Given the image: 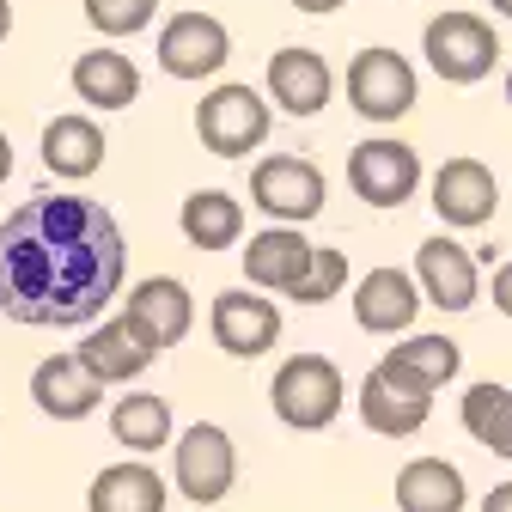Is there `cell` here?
I'll list each match as a JSON object with an SVG mask.
<instances>
[{
	"label": "cell",
	"mask_w": 512,
	"mask_h": 512,
	"mask_svg": "<svg viewBox=\"0 0 512 512\" xmlns=\"http://www.w3.org/2000/svg\"><path fill=\"white\" fill-rule=\"evenodd\" d=\"M500 208V183L482 159H445L433 177V214L445 226H488Z\"/></svg>",
	"instance_id": "obj_13"
},
{
	"label": "cell",
	"mask_w": 512,
	"mask_h": 512,
	"mask_svg": "<svg viewBox=\"0 0 512 512\" xmlns=\"http://www.w3.org/2000/svg\"><path fill=\"white\" fill-rule=\"evenodd\" d=\"M238 232H244V208L226 189H196L183 202V238L196 250H226V244H238Z\"/></svg>",
	"instance_id": "obj_25"
},
{
	"label": "cell",
	"mask_w": 512,
	"mask_h": 512,
	"mask_svg": "<svg viewBox=\"0 0 512 512\" xmlns=\"http://www.w3.org/2000/svg\"><path fill=\"white\" fill-rule=\"evenodd\" d=\"M98 397H104V384L86 372L80 354H49V360H37V372H31V403H37L49 421H86V415L98 409Z\"/></svg>",
	"instance_id": "obj_15"
},
{
	"label": "cell",
	"mask_w": 512,
	"mask_h": 512,
	"mask_svg": "<svg viewBox=\"0 0 512 512\" xmlns=\"http://www.w3.org/2000/svg\"><path fill=\"white\" fill-rule=\"evenodd\" d=\"M342 287H348V256H342V250H317V256H311V275L293 287V299H299V305H324V299H336Z\"/></svg>",
	"instance_id": "obj_29"
},
{
	"label": "cell",
	"mask_w": 512,
	"mask_h": 512,
	"mask_svg": "<svg viewBox=\"0 0 512 512\" xmlns=\"http://www.w3.org/2000/svg\"><path fill=\"white\" fill-rule=\"evenodd\" d=\"M122 324L135 330L153 354H165V348H177L189 336V324H196V299H189V287L171 281V275H147L135 293L122 299Z\"/></svg>",
	"instance_id": "obj_10"
},
{
	"label": "cell",
	"mask_w": 512,
	"mask_h": 512,
	"mask_svg": "<svg viewBox=\"0 0 512 512\" xmlns=\"http://www.w3.org/2000/svg\"><path fill=\"white\" fill-rule=\"evenodd\" d=\"M506 104H512V74H506Z\"/></svg>",
	"instance_id": "obj_36"
},
{
	"label": "cell",
	"mask_w": 512,
	"mask_h": 512,
	"mask_svg": "<svg viewBox=\"0 0 512 512\" xmlns=\"http://www.w3.org/2000/svg\"><path fill=\"white\" fill-rule=\"evenodd\" d=\"M7 177H13V141L0 135V183H7Z\"/></svg>",
	"instance_id": "obj_33"
},
{
	"label": "cell",
	"mask_w": 512,
	"mask_h": 512,
	"mask_svg": "<svg viewBox=\"0 0 512 512\" xmlns=\"http://www.w3.org/2000/svg\"><path fill=\"white\" fill-rule=\"evenodd\" d=\"M311 244H305V232L299 226H263L250 238V250H244V275H250V287H269V293H287L293 299V287L311 275Z\"/></svg>",
	"instance_id": "obj_17"
},
{
	"label": "cell",
	"mask_w": 512,
	"mask_h": 512,
	"mask_svg": "<svg viewBox=\"0 0 512 512\" xmlns=\"http://www.w3.org/2000/svg\"><path fill=\"white\" fill-rule=\"evenodd\" d=\"M86 512H165V482L147 464H110L92 476Z\"/></svg>",
	"instance_id": "obj_23"
},
{
	"label": "cell",
	"mask_w": 512,
	"mask_h": 512,
	"mask_svg": "<svg viewBox=\"0 0 512 512\" xmlns=\"http://www.w3.org/2000/svg\"><path fill=\"white\" fill-rule=\"evenodd\" d=\"M415 281L439 311H470L482 299V275H476V256L452 238H427L415 250Z\"/></svg>",
	"instance_id": "obj_14"
},
{
	"label": "cell",
	"mask_w": 512,
	"mask_h": 512,
	"mask_svg": "<svg viewBox=\"0 0 512 512\" xmlns=\"http://www.w3.org/2000/svg\"><path fill=\"white\" fill-rule=\"evenodd\" d=\"M269 104L256 98L250 86H214L196 110V135L214 159H244L250 147H263L269 141Z\"/></svg>",
	"instance_id": "obj_6"
},
{
	"label": "cell",
	"mask_w": 512,
	"mask_h": 512,
	"mask_svg": "<svg viewBox=\"0 0 512 512\" xmlns=\"http://www.w3.org/2000/svg\"><path fill=\"white\" fill-rule=\"evenodd\" d=\"M226 55H232V37L208 13H177L159 31V68L171 80H214L226 68Z\"/></svg>",
	"instance_id": "obj_11"
},
{
	"label": "cell",
	"mask_w": 512,
	"mask_h": 512,
	"mask_svg": "<svg viewBox=\"0 0 512 512\" xmlns=\"http://www.w3.org/2000/svg\"><path fill=\"white\" fill-rule=\"evenodd\" d=\"M391 354H397V360H403L421 384H427V391H445V384L458 378V360H464L452 336H403Z\"/></svg>",
	"instance_id": "obj_27"
},
{
	"label": "cell",
	"mask_w": 512,
	"mask_h": 512,
	"mask_svg": "<svg viewBox=\"0 0 512 512\" xmlns=\"http://www.w3.org/2000/svg\"><path fill=\"white\" fill-rule=\"evenodd\" d=\"M269 403L299 433L330 427L342 415V372H336V360H324V354H293V360H281V372L269 384Z\"/></svg>",
	"instance_id": "obj_3"
},
{
	"label": "cell",
	"mask_w": 512,
	"mask_h": 512,
	"mask_svg": "<svg viewBox=\"0 0 512 512\" xmlns=\"http://www.w3.org/2000/svg\"><path fill=\"white\" fill-rule=\"evenodd\" d=\"M482 512H512V482H500V488H488V500H482Z\"/></svg>",
	"instance_id": "obj_31"
},
{
	"label": "cell",
	"mask_w": 512,
	"mask_h": 512,
	"mask_svg": "<svg viewBox=\"0 0 512 512\" xmlns=\"http://www.w3.org/2000/svg\"><path fill=\"white\" fill-rule=\"evenodd\" d=\"M494 311H506V317H512V263H506V269H494Z\"/></svg>",
	"instance_id": "obj_30"
},
{
	"label": "cell",
	"mask_w": 512,
	"mask_h": 512,
	"mask_svg": "<svg viewBox=\"0 0 512 512\" xmlns=\"http://www.w3.org/2000/svg\"><path fill=\"white\" fill-rule=\"evenodd\" d=\"M7 31H13V7L0 0V43H7Z\"/></svg>",
	"instance_id": "obj_34"
},
{
	"label": "cell",
	"mask_w": 512,
	"mask_h": 512,
	"mask_svg": "<svg viewBox=\"0 0 512 512\" xmlns=\"http://www.w3.org/2000/svg\"><path fill=\"white\" fill-rule=\"evenodd\" d=\"M269 98L293 116H317L330 98H336V80H330V61L317 49H275L269 55Z\"/></svg>",
	"instance_id": "obj_18"
},
{
	"label": "cell",
	"mask_w": 512,
	"mask_h": 512,
	"mask_svg": "<svg viewBox=\"0 0 512 512\" xmlns=\"http://www.w3.org/2000/svg\"><path fill=\"white\" fill-rule=\"evenodd\" d=\"M128 250L92 196H43L19 202L0 226V311L25 330H68L104 317L122 293Z\"/></svg>",
	"instance_id": "obj_1"
},
{
	"label": "cell",
	"mask_w": 512,
	"mask_h": 512,
	"mask_svg": "<svg viewBox=\"0 0 512 512\" xmlns=\"http://www.w3.org/2000/svg\"><path fill=\"white\" fill-rule=\"evenodd\" d=\"M415 98H421L415 68H409L397 49H360L348 61V104L366 122H397V116L415 110Z\"/></svg>",
	"instance_id": "obj_8"
},
{
	"label": "cell",
	"mask_w": 512,
	"mask_h": 512,
	"mask_svg": "<svg viewBox=\"0 0 512 512\" xmlns=\"http://www.w3.org/2000/svg\"><path fill=\"white\" fill-rule=\"evenodd\" d=\"M415 311H421V281L403 269H372L354 287V324L372 336H409Z\"/></svg>",
	"instance_id": "obj_16"
},
{
	"label": "cell",
	"mask_w": 512,
	"mask_h": 512,
	"mask_svg": "<svg viewBox=\"0 0 512 512\" xmlns=\"http://www.w3.org/2000/svg\"><path fill=\"white\" fill-rule=\"evenodd\" d=\"M208 330H214V342H220L226 354L256 360V354H269V348L281 342V311H275V299H263V293L232 287V293L214 299Z\"/></svg>",
	"instance_id": "obj_12"
},
{
	"label": "cell",
	"mask_w": 512,
	"mask_h": 512,
	"mask_svg": "<svg viewBox=\"0 0 512 512\" xmlns=\"http://www.w3.org/2000/svg\"><path fill=\"white\" fill-rule=\"evenodd\" d=\"M421 49H427V68L452 86H476L494 74L500 61V31L482 19V13H439L427 31H421Z\"/></svg>",
	"instance_id": "obj_2"
},
{
	"label": "cell",
	"mask_w": 512,
	"mask_h": 512,
	"mask_svg": "<svg viewBox=\"0 0 512 512\" xmlns=\"http://www.w3.org/2000/svg\"><path fill=\"white\" fill-rule=\"evenodd\" d=\"M43 165L49 177H92L104 165V128L92 116H55L43 128Z\"/></svg>",
	"instance_id": "obj_21"
},
{
	"label": "cell",
	"mask_w": 512,
	"mask_h": 512,
	"mask_svg": "<svg viewBox=\"0 0 512 512\" xmlns=\"http://www.w3.org/2000/svg\"><path fill=\"white\" fill-rule=\"evenodd\" d=\"M458 415H464V427H470L476 445L512 458V384H494V378L488 384H470L464 403H458Z\"/></svg>",
	"instance_id": "obj_24"
},
{
	"label": "cell",
	"mask_w": 512,
	"mask_h": 512,
	"mask_svg": "<svg viewBox=\"0 0 512 512\" xmlns=\"http://www.w3.org/2000/svg\"><path fill=\"white\" fill-rule=\"evenodd\" d=\"M299 13H336V7H348V0H293Z\"/></svg>",
	"instance_id": "obj_32"
},
{
	"label": "cell",
	"mask_w": 512,
	"mask_h": 512,
	"mask_svg": "<svg viewBox=\"0 0 512 512\" xmlns=\"http://www.w3.org/2000/svg\"><path fill=\"white\" fill-rule=\"evenodd\" d=\"M494 13H500V19H512V0H494Z\"/></svg>",
	"instance_id": "obj_35"
},
{
	"label": "cell",
	"mask_w": 512,
	"mask_h": 512,
	"mask_svg": "<svg viewBox=\"0 0 512 512\" xmlns=\"http://www.w3.org/2000/svg\"><path fill=\"white\" fill-rule=\"evenodd\" d=\"M433 415V391L397 360V354H384L372 372H366V384H360V421L372 427V433H384V439H403V433H415L421 421Z\"/></svg>",
	"instance_id": "obj_4"
},
{
	"label": "cell",
	"mask_w": 512,
	"mask_h": 512,
	"mask_svg": "<svg viewBox=\"0 0 512 512\" xmlns=\"http://www.w3.org/2000/svg\"><path fill=\"white\" fill-rule=\"evenodd\" d=\"M74 354L86 360V372H92L98 384H128V378H141L147 360H153V348H147L135 330H128L122 317H116V324H98Z\"/></svg>",
	"instance_id": "obj_20"
},
{
	"label": "cell",
	"mask_w": 512,
	"mask_h": 512,
	"mask_svg": "<svg viewBox=\"0 0 512 512\" xmlns=\"http://www.w3.org/2000/svg\"><path fill=\"white\" fill-rule=\"evenodd\" d=\"M250 202L281 226H305L324 214V171L299 153H269L250 171Z\"/></svg>",
	"instance_id": "obj_5"
},
{
	"label": "cell",
	"mask_w": 512,
	"mask_h": 512,
	"mask_svg": "<svg viewBox=\"0 0 512 512\" xmlns=\"http://www.w3.org/2000/svg\"><path fill=\"white\" fill-rule=\"evenodd\" d=\"M464 470L445 458H415L397 476V506L403 512H464Z\"/></svg>",
	"instance_id": "obj_22"
},
{
	"label": "cell",
	"mask_w": 512,
	"mask_h": 512,
	"mask_svg": "<svg viewBox=\"0 0 512 512\" xmlns=\"http://www.w3.org/2000/svg\"><path fill=\"white\" fill-rule=\"evenodd\" d=\"M177 488L183 500H196V506H214L232 494L238 482V452H232V433L214 427V421H196L183 439H177Z\"/></svg>",
	"instance_id": "obj_9"
},
{
	"label": "cell",
	"mask_w": 512,
	"mask_h": 512,
	"mask_svg": "<svg viewBox=\"0 0 512 512\" xmlns=\"http://www.w3.org/2000/svg\"><path fill=\"white\" fill-rule=\"evenodd\" d=\"M110 433H116V445H128V452H159V445L171 439V403L153 397V391L122 397L110 409Z\"/></svg>",
	"instance_id": "obj_26"
},
{
	"label": "cell",
	"mask_w": 512,
	"mask_h": 512,
	"mask_svg": "<svg viewBox=\"0 0 512 512\" xmlns=\"http://www.w3.org/2000/svg\"><path fill=\"white\" fill-rule=\"evenodd\" d=\"M74 92L92 110H128V104L141 98V68L122 49H86L74 61Z\"/></svg>",
	"instance_id": "obj_19"
},
{
	"label": "cell",
	"mask_w": 512,
	"mask_h": 512,
	"mask_svg": "<svg viewBox=\"0 0 512 512\" xmlns=\"http://www.w3.org/2000/svg\"><path fill=\"white\" fill-rule=\"evenodd\" d=\"M153 7L159 0H86V19L104 37H135V31L153 25Z\"/></svg>",
	"instance_id": "obj_28"
},
{
	"label": "cell",
	"mask_w": 512,
	"mask_h": 512,
	"mask_svg": "<svg viewBox=\"0 0 512 512\" xmlns=\"http://www.w3.org/2000/svg\"><path fill=\"white\" fill-rule=\"evenodd\" d=\"M348 189L366 202V208H403L415 189H421V159L409 141H391V135H372L348 153Z\"/></svg>",
	"instance_id": "obj_7"
}]
</instances>
